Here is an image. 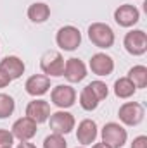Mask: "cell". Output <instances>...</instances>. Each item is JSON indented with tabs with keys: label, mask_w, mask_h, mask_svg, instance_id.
Segmentation results:
<instances>
[{
	"label": "cell",
	"mask_w": 147,
	"mask_h": 148,
	"mask_svg": "<svg viewBox=\"0 0 147 148\" xmlns=\"http://www.w3.org/2000/svg\"><path fill=\"white\" fill-rule=\"evenodd\" d=\"M49 126L52 129V133L55 134H69L76 127V121H74V115L68 110H57L54 114H50L49 117Z\"/></svg>",
	"instance_id": "obj_7"
},
{
	"label": "cell",
	"mask_w": 147,
	"mask_h": 148,
	"mask_svg": "<svg viewBox=\"0 0 147 148\" xmlns=\"http://www.w3.org/2000/svg\"><path fill=\"white\" fill-rule=\"evenodd\" d=\"M99 103H101V100L97 98V95H95V93L90 90V86L87 84V86L81 90V93H80V107L87 112H92L99 107Z\"/></svg>",
	"instance_id": "obj_19"
},
{
	"label": "cell",
	"mask_w": 147,
	"mask_h": 148,
	"mask_svg": "<svg viewBox=\"0 0 147 148\" xmlns=\"http://www.w3.org/2000/svg\"><path fill=\"white\" fill-rule=\"evenodd\" d=\"M92 148H111V147H107L106 143H102V141H101V143H94Z\"/></svg>",
	"instance_id": "obj_28"
},
{
	"label": "cell",
	"mask_w": 147,
	"mask_h": 148,
	"mask_svg": "<svg viewBox=\"0 0 147 148\" xmlns=\"http://www.w3.org/2000/svg\"><path fill=\"white\" fill-rule=\"evenodd\" d=\"M90 90L97 95V98L102 102V100H106L107 98V95H109V88H107V84L104 83V81H101V79H95V81H92L90 84Z\"/></svg>",
	"instance_id": "obj_23"
},
{
	"label": "cell",
	"mask_w": 147,
	"mask_h": 148,
	"mask_svg": "<svg viewBox=\"0 0 147 148\" xmlns=\"http://www.w3.org/2000/svg\"><path fill=\"white\" fill-rule=\"evenodd\" d=\"M87 33H88V40L92 41V45H95L101 50L111 48L116 41V35H114L112 28L106 23H92L88 26Z\"/></svg>",
	"instance_id": "obj_1"
},
{
	"label": "cell",
	"mask_w": 147,
	"mask_h": 148,
	"mask_svg": "<svg viewBox=\"0 0 147 148\" xmlns=\"http://www.w3.org/2000/svg\"><path fill=\"white\" fill-rule=\"evenodd\" d=\"M88 74V67L81 59L71 57L64 62V73L62 76L69 81V83H81Z\"/></svg>",
	"instance_id": "obj_13"
},
{
	"label": "cell",
	"mask_w": 147,
	"mask_h": 148,
	"mask_svg": "<svg viewBox=\"0 0 147 148\" xmlns=\"http://www.w3.org/2000/svg\"><path fill=\"white\" fill-rule=\"evenodd\" d=\"M14 145V136L9 129H0V148H9Z\"/></svg>",
	"instance_id": "obj_24"
},
{
	"label": "cell",
	"mask_w": 147,
	"mask_h": 148,
	"mask_svg": "<svg viewBox=\"0 0 147 148\" xmlns=\"http://www.w3.org/2000/svg\"><path fill=\"white\" fill-rule=\"evenodd\" d=\"M88 67L90 71L99 76V77H107L109 74H112L114 71V60L112 57L104 53V52H97L90 57V62H88Z\"/></svg>",
	"instance_id": "obj_11"
},
{
	"label": "cell",
	"mask_w": 147,
	"mask_h": 148,
	"mask_svg": "<svg viewBox=\"0 0 147 148\" xmlns=\"http://www.w3.org/2000/svg\"><path fill=\"white\" fill-rule=\"evenodd\" d=\"M126 77L135 84L137 90H142V88L147 86V67L142 66V64L133 66V67L128 71V76H126Z\"/></svg>",
	"instance_id": "obj_20"
},
{
	"label": "cell",
	"mask_w": 147,
	"mask_h": 148,
	"mask_svg": "<svg viewBox=\"0 0 147 148\" xmlns=\"http://www.w3.org/2000/svg\"><path fill=\"white\" fill-rule=\"evenodd\" d=\"M50 100L59 110H68L76 102V90L71 84H57L50 91Z\"/></svg>",
	"instance_id": "obj_5"
},
{
	"label": "cell",
	"mask_w": 147,
	"mask_h": 148,
	"mask_svg": "<svg viewBox=\"0 0 147 148\" xmlns=\"http://www.w3.org/2000/svg\"><path fill=\"white\" fill-rule=\"evenodd\" d=\"M64 62L61 52H47L40 60V69L49 77H59L64 73Z\"/></svg>",
	"instance_id": "obj_8"
},
{
	"label": "cell",
	"mask_w": 147,
	"mask_h": 148,
	"mask_svg": "<svg viewBox=\"0 0 147 148\" xmlns=\"http://www.w3.org/2000/svg\"><path fill=\"white\" fill-rule=\"evenodd\" d=\"M140 21V10L132 3H123L114 10V23L121 28H132Z\"/></svg>",
	"instance_id": "obj_10"
},
{
	"label": "cell",
	"mask_w": 147,
	"mask_h": 148,
	"mask_svg": "<svg viewBox=\"0 0 147 148\" xmlns=\"http://www.w3.org/2000/svg\"><path fill=\"white\" fill-rule=\"evenodd\" d=\"M76 148H85V147H76Z\"/></svg>",
	"instance_id": "obj_29"
},
{
	"label": "cell",
	"mask_w": 147,
	"mask_h": 148,
	"mask_svg": "<svg viewBox=\"0 0 147 148\" xmlns=\"http://www.w3.org/2000/svg\"><path fill=\"white\" fill-rule=\"evenodd\" d=\"M24 90L28 95L31 97H43L45 93L50 91V77L45 74H33L26 79L24 83Z\"/></svg>",
	"instance_id": "obj_15"
},
{
	"label": "cell",
	"mask_w": 147,
	"mask_h": 148,
	"mask_svg": "<svg viewBox=\"0 0 147 148\" xmlns=\"http://www.w3.org/2000/svg\"><path fill=\"white\" fill-rule=\"evenodd\" d=\"M132 148H147V136L146 134H140V136L133 138V141H132Z\"/></svg>",
	"instance_id": "obj_25"
},
{
	"label": "cell",
	"mask_w": 147,
	"mask_h": 148,
	"mask_svg": "<svg viewBox=\"0 0 147 148\" xmlns=\"http://www.w3.org/2000/svg\"><path fill=\"white\" fill-rule=\"evenodd\" d=\"M9 148H12V147H9Z\"/></svg>",
	"instance_id": "obj_30"
},
{
	"label": "cell",
	"mask_w": 147,
	"mask_h": 148,
	"mask_svg": "<svg viewBox=\"0 0 147 148\" xmlns=\"http://www.w3.org/2000/svg\"><path fill=\"white\" fill-rule=\"evenodd\" d=\"M0 69L14 81V79H19L24 74L26 66H24V62L17 55H7V57H3L0 60Z\"/></svg>",
	"instance_id": "obj_16"
},
{
	"label": "cell",
	"mask_w": 147,
	"mask_h": 148,
	"mask_svg": "<svg viewBox=\"0 0 147 148\" xmlns=\"http://www.w3.org/2000/svg\"><path fill=\"white\" fill-rule=\"evenodd\" d=\"M114 95L118 97V98H121V100H126V98H132L133 95H135V91H137V88H135V84L125 76V77H119V79H116L114 81Z\"/></svg>",
	"instance_id": "obj_18"
},
{
	"label": "cell",
	"mask_w": 147,
	"mask_h": 148,
	"mask_svg": "<svg viewBox=\"0 0 147 148\" xmlns=\"http://www.w3.org/2000/svg\"><path fill=\"white\" fill-rule=\"evenodd\" d=\"M10 83H12V79H10L7 74L0 69V88H5V86H9Z\"/></svg>",
	"instance_id": "obj_26"
},
{
	"label": "cell",
	"mask_w": 147,
	"mask_h": 148,
	"mask_svg": "<svg viewBox=\"0 0 147 148\" xmlns=\"http://www.w3.org/2000/svg\"><path fill=\"white\" fill-rule=\"evenodd\" d=\"M16 110V102L10 95L7 93H0V119H7L10 117Z\"/></svg>",
	"instance_id": "obj_21"
},
{
	"label": "cell",
	"mask_w": 147,
	"mask_h": 148,
	"mask_svg": "<svg viewBox=\"0 0 147 148\" xmlns=\"http://www.w3.org/2000/svg\"><path fill=\"white\" fill-rule=\"evenodd\" d=\"M102 143H106L111 148H123L128 140V131L119 124V122H107L104 124L101 131Z\"/></svg>",
	"instance_id": "obj_2"
},
{
	"label": "cell",
	"mask_w": 147,
	"mask_h": 148,
	"mask_svg": "<svg viewBox=\"0 0 147 148\" xmlns=\"http://www.w3.org/2000/svg\"><path fill=\"white\" fill-rule=\"evenodd\" d=\"M76 129V140L81 147H88L92 143H95L97 136H99V127H97V122L94 119H83Z\"/></svg>",
	"instance_id": "obj_12"
},
{
	"label": "cell",
	"mask_w": 147,
	"mask_h": 148,
	"mask_svg": "<svg viewBox=\"0 0 147 148\" xmlns=\"http://www.w3.org/2000/svg\"><path fill=\"white\" fill-rule=\"evenodd\" d=\"M123 47L133 57L144 55L147 52V33L144 29H132V31H128L125 35V38H123Z\"/></svg>",
	"instance_id": "obj_6"
},
{
	"label": "cell",
	"mask_w": 147,
	"mask_h": 148,
	"mask_svg": "<svg viewBox=\"0 0 147 148\" xmlns=\"http://www.w3.org/2000/svg\"><path fill=\"white\" fill-rule=\"evenodd\" d=\"M37 131H38V124L33 119L26 117V115L19 117L17 121H14L12 129H10L14 140H19V141H30L31 138H35Z\"/></svg>",
	"instance_id": "obj_9"
},
{
	"label": "cell",
	"mask_w": 147,
	"mask_h": 148,
	"mask_svg": "<svg viewBox=\"0 0 147 148\" xmlns=\"http://www.w3.org/2000/svg\"><path fill=\"white\" fill-rule=\"evenodd\" d=\"M43 148H68V141L64 140L62 134L52 133L43 140Z\"/></svg>",
	"instance_id": "obj_22"
},
{
	"label": "cell",
	"mask_w": 147,
	"mask_h": 148,
	"mask_svg": "<svg viewBox=\"0 0 147 148\" xmlns=\"http://www.w3.org/2000/svg\"><path fill=\"white\" fill-rule=\"evenodd\" d=\"M50 103L47 100H42V98H35L31 100L28 105H26V117L33 119L37 124H43L49 121L50 117Z\"/></svg>",
	"instance_id": "obj_14"
},
{
	"label": "cell",
	"mask_w": 147,
	"mask_h": 148,
	"mask_svg": "<svg viewBox=\"0 0 147 148\" xmlns=\"http://www.w3.org/2000/svg\"><path fill=\"white\" fill-rule=\"evenodd\" d=\"M118 117L125 126H139L146 117V109L139 102H125L118 110Z\"/></svg>",
	"instance_id": "obj_4"
},
{
	"label": "cell",
	"mask_w": 147,
	"mask_h": 148,
	"mask_svg": "<svg viewBox=\"0 0 147 148\" xmlns=\"http://www.w3.org/2000/svg\"><path fill=\"white\" fill-rule=\"evenodd\" d=\"M16 148H37V147H35L33 143H30V141H21Z\"/></svg>",
	"instance_id": "obj_27"
},
{
	"label": "cell",
	"mask_w": 147,
	"mask_h": 148,
	"mask_svg": "<svg viewBox=\"0 0 147 148\" xmlns=\"http://www.w3.org/2000/svg\"><path fill=\"white\" fill-rule=\"evenodd\" d=\"M55 43L64 52H74L81 45V33L76 26H62L55 33Z\"/></svg>",
	"instance_id": "obj_3"
},
{
	"label": "cell",
	"mask_w": 147,
	"mask_h": 148,
	"mask_svg": "<svg viewBox=\"0 0 147 148\" xmlns=\"http://www.w3.org/2000/svg\"><path fill=\"white\" fill-rule=\"evenodd\" d=\"M28 19L35 24H42L50 17V7L43 2H35L28 7Z\"/></svg>",
	"instance_id": "obj_17"
}]
</instances>
